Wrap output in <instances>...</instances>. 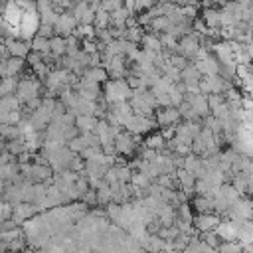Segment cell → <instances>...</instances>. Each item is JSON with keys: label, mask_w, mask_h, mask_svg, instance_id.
I'll return each instance as SVG.
<instances>
[{"label": "cell", "mask_w": 253, "mask_h": 253, "mask_svg": "<svg viewBox=\"0 0 253 253\" xmlns=\"http://www.w3.org/2000/svg\"><path fill=\"white\" fill-rule=\"evenodd\" d=\"M178 111H180V117L184 119V121H196V119H200L198 115H196V111H194V107L188 103V101H184L180 107H178Z\"/></svg>", "instance_id": "cell-37"}, {"label": "cell", "mask_w": 253, "mask_h": 253, "mask_svg": "<svg viewBox=\"0 0 253 253\" xmlns=\"http://www.w3.org/2000/svg\"><path fill=\"white\" fill-rule=\"evenodd\" d=\"M200 47H202V43H200V40H198V36L194 32L178 40V53L188 57V59H196Z\"/></svg>", "instance_id": "cell-9"}, {"label": "cell", "mask_w": 253, "mask_h": 253, "mask_svg": "<svg viewBox=\"0 0 253 253\" xmlns=\"http://www.w3.org/2000/svg\"><path fill=\"white\" fill-rule=\"evenodd\" d=\"M170 24H172V22H170L166 16H158V18L152 20L150 30H154V32H166V30L170 28Z\"/></svg>", "instance_id": "cell-38"}, {"label": "cell", "mask_w": 253, "mask_h": 253, "mask_svg": "<svg viewBox=\"0 0 253 253\" xmlns=\"http://www.w3.org/2000/svg\"><path fill=\"white\" fill-rule=\"evenodd\" d=\"M130 186L146 190V188H150V178H148L146 174H142V172L134 170V174H132V180H130Z\"/></svg>", "instance_id": "cell-34"}, {"label": "cell", "mask_w": 253, "mask_h": 253, "mask_svg": "<svg viewBox=\"0 0 253 253\" xmlns=\"http://www.w3.org/2000/svg\"><path fill=\"white\" fill-rule=\"evenodd\" d=\"M247 53H249V57H251V61H253V40L247 43Z\"/></svg>", "instance_id": "cell-45"}, {"label": "cell", "mask_w": 253, "mask_h": 253, "mask_svg": "<svg viewBox=\"0 0 253 253\" xmlns=\"http://www.w3.org/2000/svg\"><path fill=\"white\" fill-rule=\"evenodd\" d=\"M219 223H221V219H219L217 213H200V215L194 219V227H196L198 231H202V233H211V231H215V229L219 227Z\"/></svg>", "instance_id": "cell-12"}, {"label": "cell", "mask_w": 253, "mask_h": 253, "mask_svg": "<svg viewBox=\"0 0 253 253\" xmlns=\"http://www.w3.org/2000/svg\"><path fill=\"white\" fill-rule=\"evenodd\" d=\"M140 45H142V49H148V51H156V53L164 51V47H162V40L158 38V34H144Z\"/></svg>", "instance_id": "cell-22"}, {"label": "cell", "mask_w": 253, "mask_h": 253, "mask_svg": "<svg viewBox=\"0 0 253 253\" xmlns=\"http://www.w3.org/2000/svg\"><path fill=\"white\" fill-rule=\"evenodd\" d=\"M40 26H42V18H40V12L38 10L24 12V18H22V24H20V40L32 42L38 36Z\"/></svg>", "instance_id": "cell-3"}, {"label": "cell", "mask_w": 253, "mask_h": 253, "mask_svg": "<svg viewBox=\"0 0 253 253\" xmlns=\"http://www.w3.org/2000/svg\"><path fill=\"white\" fill-rule=\"evenodd\" d=\"M22 69H24L22 57H10V59L2 61V65H0L2 77H18V73H22Z\"/></svg>", "instance_id": "cell-18"}, {"label": "cell", "mask_w": 253, "mask_h": 253, "mask_svg": "<svg viewBox=\"0 0 253 253\" xmlns=\"http://www.w3.org/2000/svg\"><path fill=\"white\" fill-rule=\"evenodd\" d=\"M146 251H150V253H160L164 247H166V241L158 235V233H150L148 237H146V241H144V245H142Z\"/></svg>", "instance_id": "cell-24"}, {"label": "cell", "mask_w": 253, "mask_h": 253, "mask_svg": "<svg viewBox=\"0 0 253 253\" xmlns=\"http://www.w3.org/2000/svg\"><path fill=\"white\" fill-rule=\"evenodd\" d=\"M170 63H172L176 69L184 71V69L190 65V59H188V57H184V55H180V53H174V55L170 57Z\"/></svg>", "instance_id": "cell-40"}, {"label": "cell", "mask_w": 253, "mask_h": 253, "mask_svg": "<svg viewBox=\"0 0 253 253\" xmlns=\"http://www.w3.org/2000/svg\"><path fill=\"white\" fill-rule=\"evenodd\" d=\"M178 119H182V117L176 107H164V109L156 111V117H154L158 126H176Z\"/></svg>", "instance_id": "cell-15"}, {"label": "cell", "mask_w": 253, "mask_h": 253, "mask_svg": "<svg viewBox=\"0 0 253 253\" xmlns=\"http://www.w3.org/2000/svg\"><path fill=\"white\" fill-rule=\"evenodd\" d=\"M204 75L200 73V69L196 67V63H190L184 71H182V83H186V85H192V83H200V79H202Z\"/></svg>", "instance_id": "cell-27"}, {"label": "cell", "mask_w": 253, "mask_h": 253, "mask_svg": "<svg viewBox=\"0 0 253 253\" xmlns=\"http://www.w3.org/2000/svg\"><path fill=\"white\" fill-rule=\"evenodd\" d=\"M75 91L79 93V97H83V99H87V101H97V97H99V93H101L99 83H97V81H91V79H87V77H83V79L79 81V87H77Z\"/></svg>", "instance_id": "cell-17"}, {"label": "cell", "mask_w": 253, "mask_h": 253, "mask_svg": "<svg viewBox=\"0 0 253 253\" xmlns=\"http://www.w3.org/2000/svg\"><path fill=\"white\" fill-rule=\"evenodd\" d=\"M178 219L192 221V211H190V206H188V204H182V206H180V210H178Z\"/></svg>", "instance_id": "cell-42"}, {"label": "cell", "mask_w": 253, "mask_h": 253, "mask_svg": "<svg viewBox=\"0 0 253 253\" xmlns=\"http://www.w3.org/2000/svg\"><path fill=\"white\" fill-rule=\"evenodd\" d=\"M6 45H8V49H10V55L12 57H28L30 55V43L28 42H24V40H8V42H4Z\"/></svg>", "instance_id": "cell-21"}, {"label": "cell", "mask_w": 253, "mask_h": 253, "mask_svg": "<svg viewBox=\"0 0 253 253\" xmlns=\"http://www.w3.org/2000/svg\"><path fill=\"white\" fill-rule=\"evenodd\" d=\"M202 20L208 28H221V14L217 8H206L202 14Z\"/></svg>", "instance_id": "cell-23"}, {"label": "cell", "mask_w": 253, "mask_h": 253, "mask_svg": "<svg viewBox=\"0 0 253 253\" xmlns=\"http://www.w3.org/2000/svg\"><path fill=\"white\" fill-rule=\"evenodd\" d=\"M20 99L18 95H4L2 101H0V113H10V111H20Z\"/></svg>", "instance_id": "cell-30"}, {"label": "cell", "mask_w": 253, "mask_h": 253, "mask_svg": "<svg viewBox=\"0 0 253 253\" xmlns=\"http://www.w3.org/2000/svg\"><path fill=\"white\" fill-rule=\"evenodd\" d=\"M194 208L200 213H213L215 211V206H213V198L211 196H198L194 200Z\"/></svg>", "instance_id": "cell-26"}, {"label": "cell", "mask_w": 253, "mask_h": 253, "mask_svg": "<svg viewBox=\"0 0 253 253\" xmlns=\"http://www.w3.org/2000/svg\"><path fill=\"white\" fill-rule=\"evenodd\" d=\"M67 146H69V148H71V150H73L75 154H81V152H83V150L87 148V142H85V138H83V136L79 134L77 138L69 140V142H67Z\"/></svg>", "instance_id": "cell-39"}, {"label": "cell", "mask_w": 253, "mask_h": 253, "mask_svg": "<svg viewBox=\"0 0 253 253\" xmlns=\"http://www.w3.org/2000/svg\"><path fill=\"white\" fill-rule=\"evenodd\" d=\"M184 101H188V103L194 107V111H196V115H198L200 119L210 117L211 109H210L208 95H204V93H188V95L184 97Z\"/></svg>", "instance_id": "cell-10"}, {"label": "cell", "mask_w": 253, "mask_h": 253, "mask_svg": "<svg viewBox=\"0 0 253 253\" xmlns=\"http://www.w3.org/2000/svg\"><path fill=\"white\" fill-rule=\"evenodd\" d=\"M40 89H42V83H40L36 77L30 75V77L20 79V85H18L16 95H18V99H20L24 105H28L30 101H34V99L40 97Z\"/></svg>", "instance_id": "cell-5"}, {"label": "cell", "mask_w": 253, "mask_h": 253, "mask_svg": "<svg viewBox=\"0 0 253 253\" xmlns=\"http://www.w3.org/2000/svg\"><path fill=\"white\" fill-rule=\"evenodd\" d=\"M49 42H51V55H55V57L67 55V40H65V38L53 36Z\"/></svg>", "instance_id": "cell-29"}, {"label": "cell", "mask_w": 253, "mask_h": 253, "mask_svg": "<svg viewBox=\"0 0 253 253\" xmlns=\"http://www.w3.org/2000/svg\"><path fill=\"white\" fill-rule=\"evenodd\" d=\"M0 121H2V125L18 126L22 123V117H20V111H10V113H0Z\"/></svg>", "instance_id": "cell-33"}, {"label": "cell", "mask_w": 253, "mask_h": 253, "mask_svg": "<svg viewBox=\"0 0 253 253\" xmlns=\"http://www.w3.org/2000/svg\"><path fill=\"white\" fill-rule=\"evenodd\" d=\"M182 253H202V241L192 239V241L186 245V249H184Z\"/></svg>", "instance_id": "cell-43"}, {"label": "cell", "mask_w": 253, "mask_h": 253, "mask_svg": "<svg viewBox=\"0 0 253 253\" xmlns=\"http://www.w3.org/2000/svg\"><path fill=\"white\" fill-rule=\"evenodd\" d=\"M136 140H138V136H134V134H130V132H121V134L115 138V148H117L119 154L128 156V154L134 152Z\"/></svg>", "instance_id": "cell-14"}, {"label": "cell", "mask_w": 253, "mask_h": 253, "mask_svg": "<svg viewBox=\"0 0 253 253\" xmlns=\"http://www.w3.org/2000/svg\"><path fill=\"white\" fill-rule=\"evenodd\" d=\"M83 77H87V79H91V81H97V83H107L109 71H107L105 67H89V69H85Z\"/></svg>", "instance_id": "cell-28"}, {"label": "cell", "mask_w": 253, "mask_h": 253, "mask_svg": "<svg viewBox=\"0 0 253 253\" xmlns=\"http://www.w3.org/2000/svg\"><path fill=\"white\" fill-rule=\"evenodd\" d=\"M125 126H126V132H130V134H134V136H142V134H148V132L156 126V121H154L152 117L132 115Z\"/></svg>", "instance_id": "cell-6"}, {"label": "cell", "mask_w": 253, "mask_h": 253, "mask_svg": "<svg viewBox=\"0 0 253 253\" xmlns=\"http://www.w3.org/2000/svg\"><path fill=\"white\" fill-rule=\"evenodd\" d=\"M105 101L107 105H115V103H121V101H130L134 91L130 89L128 81L125 79H111L105 83Z\"/></svg>", "instance_id": "cell-1"}, {"label": "cell", "mask_w": 253, "mask_h": 253, "mask_svg": "<svg viewBox=\"0 0 253 253\" xmlns=\"http://www.w3.org/2000/svg\"><path fill=\"white\" fill-rule=\"evenodd\" d=\"M111 26H113L111 12L99 8V12H97V16H95V28H97V30H107V28H111Z\"/></svg>", "instance_id": "cell-31"}, {"label": "cell", "mask_w": 253, "mask_h": 253, "mask_svg": "<svg viewBox=\"0 0 253 253\" xmlns=\"http://www.w3.org/2000/svg\"><path fill=\"white\" fill-rule=\"evenodd\" d=\"M75 156H77V154H75L69 146H61V148H57L55 152H49V154H47V160H49V166L59 174V172H63V170H69V166H71V162H73Z\"/></svg>", "instance_id": "cell-4"}, {"label": "cell", "mask_w": 253, "mask_h": 253, "mask_svg": "<svg viewBox=\"0 0 253 253\" xmlns=\"http://www.w3.org/2000/svg\"><path fill=\"white\" fill-rule=\"evenodd\" d=\"M75 126L79 128L81 134H85V132H95L97 126H99V119L93 117V115H77Z\"/></svg>", "instance_id": "cell-19"}, {"label": "cell", "mask_w": 253, "mask_h": 253, "mask_svg": "<svg viewBox=\"0 0 253 253\" xmlns=\"http://www.w3.org/2000/svg\"><path fill=\"white\" fill-rule=\"evenodd\" d=\"M196 67L200 69V73L204 77H213V75H219L221 73V63L217 61L215 55H208L206 59H200V61H194Z\"/></svg>", "instance_id": "cell-16"}, {"label": "cell", "mask_w": 253, "mask_h": 253, "mask_svg": "<svg viewBox=\"0 0 253 253\" xmlns=\"http://www.w3.org/2000/svg\"><path fill=\"white\" fill-rule=\"evenodd\" d=\"M142 38H144V34H142V26H140V24L126 28V40H128V42H132V43H140Z\"/></svg>", "instance_id": "cell-35"}, {"label": "cell", "mask_w": 253, "mask_h": 253, "mask_svg": "<svg viewBox=\"0 0 253 253\" xmlns=\"http://www.w3.org/2000/svg\"><path fill=\"white\" fill-rule=\"evenodd\" d=\"M18 85H20L18 77H4V79H2V87H0L2 97H4V95H16Z\"/></svg>", "instance_id": "cell-32"}, {"label": "cell", "mask_w": 253, "mask_h": 253, "mask_svg": "<svg viewBox=\"0 0 253 253\" xmlns=\"http://www.w3.org/2000/svg\"><path fill=\"white\" fill-rule=\"evenodd\" d=\"M219 253H243V243L239 241H221V245H219V249H217Z\"/></svg>", "instance_id": "cell-36"}, {"label": "cell", "mask_w": 253, "mask_h": 253, "mask_svg": "<svg viewBox=\"0 0 253 253\" xmlns=\"http://www.w3.org/2000/svg\"><path fill=\"white\" fill-rule=\"evenodd\" d=\"M241 225H243V221L227 219V221H221V223H219V227L215 229V233H217L219 239H223V241H237V239H239Z\"/></svg>", "instance_id": "cell-11"}, {"label": "cell", "mask_w": 253, "mask_h": 253, "mask_svg": "<svg viewBox=\"0 0 253 253\" xmlns=\"http://www.w3.org/2000/svg\"><path fill=\"white\" fill-rule=\"evenodd\" d=\"M77 26H79V22H77V18L73 16V12H63V14H59V18H57L53 30H55V36L69 38V36H73V32L77 30Z\"/></svg>", "instance_id": "cell-8"}, {"label": "cell", "mask_w": 253, "mask_h": 253, "mask_svg": "<svg viewBox=\"0 0 253 253\" xmlns=\"http://www.w3.org/2000/svg\"><path fill=\"white\" fill-rule=\"evenodd\" d=\"M229 219L233 221H249L253 217V202L247 198H239L229 210H227Z\"/></svg>", "instance_id": "cell-7"}, {"label": "cell", "mask_w": 253, "mask_h": 253, "mask_svg": "<svg viewBox=\"0 0 253 253\" xmlns=\"http://www.w3.org/2000/svg\"><path fill=\"white\" fill-rule=\"evenodd\" d=\"M227 2H237V0H227Z\"/></svg>", "instance_id": "cell-46"}, {"label": "cell", "mask_w": 253, "mask_h": 253, "mask_svg": "<svg viewBox=\"0 0 253 253\" xmlns=\"http://www.w3.org/2000/svg\"><path fill=\"white\" fill-rule=\"evenodd\" d=\"M38 36H43V38L51 40V38L55 36V30H53V26H49V24H42V26H40V32H38Z\"/></svg>", "instance_id": "cell-41"}, {"label": "cell", "mask_w": 253, "mask_h": 253, "mask_svg": "<svg viewBox=\"0 0 253 253\" xmlns=\"http://www.w3.org/2000/svg\"><path fill=\"white\" fill-rule=\"evenodd\" d=\"M22 18H24V10L20 8L18 0H8V2L4 4V20H2V22L10 24V26H14V28H20Z\"/></svg>", "instance_id": "cell-13"}, {"label": "cell", "mask_w": 253, "mask_h": 253, "mask_svg": "<svg viewBox=\"0 0 253 253\" xmlns=\"http://www.w3.org/2000/svg\"><path fill=\"white\" fill-rule=\"evenodd\" d=\"M30 45H32V51H38L42 55H49L51 53V42L47 38H43V36H36L30 42Z\"/></svg>", "instance_id": "cell-25"}, {"label": "cell", "mask_w": 253, "mask_h": 253, "mask_svg": "<svg viewBox=\"0 0 253 253\" xmlns=\"http://www.w3.org/2000/svg\"><path fill=\"white\" fill-rule=\"evenodd\" d=\"M176 180H178V184L182 186V192L190 194L192 190H196L198 178H196L192 172H188V170H184V168H178V170H176Z\"/></svg>", "instance_id": "cell-20"}, {"label": "cell", "mask_w": 253, "mask_h": 253, "mask_svg": "<svg viewBox=\"0 0 253 253\" xmlns=\"http://www.w3.org/2000/svg\"><path fill=\"white\" fill-rule=\"evenodd\" d=\"M125 6H126L130 12H136V0H125Z\"/></svg>", "instance_id": "cell-44"}, {"label": "cell", "mask_w": 253, "mask_h": 253, "mask_svg": "<svg viewBox=\"0 0 253 253\" xmlns=\"http://www.w3.org/2000/svg\"><path fill=\"white\" fill-rule=\"evenodd\" d=\"M213 198V206H215V211H221V213H227V210L239 200V192L235 190V186H227V184H221L215 194L211 196Z\"/></svg>", "instance_id": "cell-2"}]
</instances>
